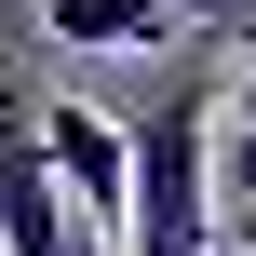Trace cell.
Here are the masks:
<instances>
[{
	"instance_id": "cell-1",
	"label": "cell",
	"mask_w": 256,
	"mask_h": 256,
	"mask_svg": "<svg viewBox=\"0 0 256 256\" xmlns=\"http://www.w3.org/2000/svg\"><path fill=\"white\" fill-rule=\"evenodd\" d=\"M122 256H216V81H162V108L122 135Z\"/></svg>"
},
{
	"instance_id": "cell-5",
	"label": "cell",
	"mask_w": 256,
	"mask_h": 256,
	"mask_svg": "<svg viewBox=\"0 0 256 256\" xmlns=\"http://www.w3.org/2000/svg\"><path fill=\"white\" fill-rule=\"evenodd\" d=\"M189 27H256V0H176Z\"/></svg>"
},
{
	"instance_id": "cell-4",
	"label": "cell",
	"mask_w": 256,
	"mask_h": 256,
	"mask_svg": "<svg viewBox=\"0 0 256 256\" xmlns=\"http://www.w3.org/2000/svg\"><path fill=\"white\" fill-rule=\"evenodd\" d=\"M40 27H54L68 54H148V40L176 27V0H40Z\"/></svg>"
},
{
	"instance_id": "cell-2",
	"label": "cell",
	"mask_w": 256,
	"mask_h": 256,
	"mask_svg": "<svg viewBox=\"0 0 256 256\" xmlns=\"http://www.w3.org/2000/svg\"><path fill=\"white\" fill-rule=\"evenodd\" d=\"M40 162H54V189H68V230H81V243H122V189H135L122 122H94L81 94H54V108H40Z\"/></svg>"
},
{
	"instance_id": "cell-8",
	"label": "cell",
	"mask_w": 256,
	"mask_h": 256,
	"mask_svg": "<svg viewBox=\"0 0 256 256\" xmlns=\"http://www.w3.org/2000/svg\"><path fill=\"white\" fill-rule=\"evenodd\" d=\"M216 256H243V243H216Z\"/></svg>"
},
{
	"instance_id": "cell-7",
	"label": "cell",
	"mask_w": 256,
	"mask_h": 256,
	"mask_svg": "<svg viewBox=\"0 0 256 256\" xmlns=\"http://www.w3.org/2000/svg\"><path fill=\"white\" fill-rule=\"evenodd\" d=\"M243 122H256V81H243Z\"/></svg>"
},
{
	"instance_id": "cell-3",
	"label": "cell",
	"mask_w": 256,
	"mask_h": 256,
	"mask_svg": "<svg viewBox=\"0 0 256 256\" xmlns=\"http://www.w3.org/2000/svg\"><path fill=\"white\" fill-rule=\"evenodd\" d=\"M0 256H81L68 189H54V162H40V108H27V94H0Z\"/></svg>"
},
{
	"instance_id": "cell-6",
	"label": "cell",
	"mask_w": 256,
	"mask_h": 256,
	"mask_svg": "<svg viewBox=\"0 0 256 256\" xmlns=\"http://www.w3.org/2000/svg\"><path fill=\"white\" fill-rule=\"evenodd\" d=\"M216 243H243V256H256V202H243V216H230V230H216Z\"/></svg>"
}]
</instances>
